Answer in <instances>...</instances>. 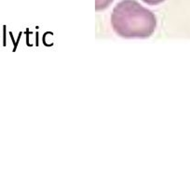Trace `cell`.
Returning a JSON list of instances; mask_svg holds the SVG:
<instances>
[{
	"label": "cell",
	"instance_id": "1",
	"mask_svg": "<svg viewBox=\"0 0 190 178\" xmlns=\"http://www.w3.org/2000/svg\"><path fill=\"white\" fill-rule=\"evenodd\" d=\"M111 24L119 36L123 38H148L157 27L154 13L136 0H122L114 8Z\"/></svg>",
	"mask_w": 190,
	"mask_h": 178
},
{
	"label": "cell",
	"instance_id": "2",
	"mask_svg": "<svg viewBox=\"0 0 190 178\" xmlns=\"http://www.w3.org/2000/svg\"><path fill=\"white\" fill-rule=\"evenodd\" d=\"M114 0H95V10L96 11L104 10L112 4Z\"/></svg>",
	"mask_w": 190,
	"mask_h": 178
},
{
	"label": "cell",
	"instance_id": "3",
	"mask_svg": "<svg viewBox=\"0 0 190 178\" xmlns=\"http://www.w3.org/2000/svg\"><path fill=\"white\" fill-rule=\"evenodd\" d=\"M142 1L145 4H147V5L155 6V5H158V4L164 2L165 0H142Z\"/></svg>",
	"mask_w": 190,
	"mask_h": 178
}]
</instances>
